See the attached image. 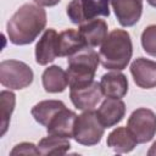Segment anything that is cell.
<instances>
[{"mask_svg":"<svg viewBox=\"0 0 156 156\" xmlns=\"http://www.w3.org/2000/svg\"><path fill=\"white\" fill-rule=\"evenodd\" d=\"M45 26V10L39 5L23 4L9 20L6 33L13 45H28L38 38Z\"/></svg>","mask_w":156,"mask_h":156,"instance_id":"obj_1","label":"cell"},{"mask_svg":"<svg viewBox=\"0 0 156 156\" xmlns=\"http://www.w3.org/2000/svg\"><path fill=\"white\" fill-rule=\"evenodd\" d=\"M133 55L130 35L124 29H113L100 46L99 56L104 68L112 71L124 69Z\"/></svg>","mask_w":156,"mask_h":156,"instance_id":"obj_2","label":"cell"},{"mask_svg":"<svg viewBox=\"0 0 156 156\" xmlns=\"http://www.w3.org/2000/svg\"><path fill=\"white\" fill-rule=\"evenodd\" d=\"M68 68L66 71L69 88H78L91 83L95 78L100 63L99 54L91 48H84L68 56Z\"/></svg>","mask_w":156,"mask_h":156,"instance_id":"obj_3","label":"cell"},{"mask_svg":"<svg viewBox=\"0 0 156 156\" xmlns=\"http://www.w3.org/2000/svg\"><path fill=\"white\" fill-rule=\"evenodd\" d=\"M105 127L98 117V112L93 110L83 111L76 118L73 139L84 146H94L101 141Z\"/></svg>","mask_w":156,"mask_h":156,"instance_id":"obj_4","label":"cell"},{"mask_svg":"<svg viewBox=\"0 0 156 156\" xmlns=\"http://www.w3.org/2000/svg\"><path fill=\"white\" fill-rule=\"evenodd\" d=\"M111 0H72L67 5V16L73 24L80 26L99 16H110Z\"/></svg>","mask_w":156,"mask_h":156,"instance_id":"obj_5","label":"cell"},{"mask_svg":"<svg viewBox=\"0 0 156 156\" xmlns=\"http://www.w3.org/2000/svg\"><path fill=\"white\" fill-rule=\"evenodd\" d=\"M32 68L18 60H4L0 63V83L9 89L20 90L33 83Z\"/></svg>","mask_w":156,"mask_h":156,"instance_id":"obj_6","label":"cell"},{"mask_svg":"<svg viewBox=\"0 0 156 156\" xmlns=\"http://www.w3.org/2000/svg\"><path fill=\"white\" fill-rule=\"evenodd\" d=\"M127 128L138 144H145L156 134V113L146 107L134 110L127 122Z\"/></svg>","mask_w":156,"mask_h":156,"instance_id":"obj_7","label":"cell"},{"mask_svg":"<svg viewBox=\"0 0 156 156\" xmlns=\"http://www.w3.org/2000/svg\"><path fill=\"white\" fill-rule=\"evenodd\" d=\"M104 93L101 89L100 83L93 80L91 83L78 87V88H71L69 98L72 104L76 108L80 111L93 110L101 100Z\"/></svg>","mask_w":156,"mask_h":156,"instance_id":"obj_8","label":"cell"},{"mask_svg":"<svg viewBox=\"0 0 156 156\" xmlns=\"http://www.w3.org/2000/svg\"><path fill=\"white\" fill-rule=\"evenodd\" d=\"M116 18L122 27L136 24L143 13V0H111Z\"/></svg>","mask_w":156,"mask_h":156,"instance_id":"obj_9","label":"cell"},{"mask_svg":"<svg viewBox=\"0 0 156 156\" xmlns=\"http://www.w3.org/2000/svg\"><path fill=\"white\" fill-rule=\"evenodd\" d=\"M130 73L139 88L152 89L156 87V61L138 57L130 65Z\"/></svg>","mask_w":156,"mask_h":156,"instance_id":"obj_10","label":"cell"},{"mask_svg":"<svg viewBox=\"0 0 156 156\" xmlns=\"http://www.w3.org/2000/svg\"><path fill=\"white\" fill-rule=\"evenodd\" d=\"M57 38L58 34L54 28L45 29V32L35 45V61L38 65H49L56 57H58Z\"/></svg>","mask_w":156,"mask_h":156,"instance_id":"obj_11","label":"cell"},{"mask_svg":"<svg viewBox=\"0 0 156 156\" xmlns=\"http://www.w3.org/2000/svg\"><path fill=\"white\" fill-rule=\"evenodd\" d=\"M96 112L102 126L105 128H111L123 119L126 115V104L121 99L106 98Z\"/></svg>","mask_w":156,"mask_h":156,"instance_id":"obj_12","label":"cell"},{"mask_svg":"<svg viewBox=\"0 0 156 156\" xmlns=\"http://www.w3.org/2000/svg\"><path fill=\"white\" fill-rule=\"evenodd\" d=\"M76 118H77V115L74 111L68 110L67 107H63L54 116V118L46 126L48 134L60 135L68 139L73 138Z\"/></svg>","mask_w":156,"mask_h":156,"instance_id":"obj_13","label":"cell"},{"mask_svg":"<svg viewBox=\"0 0 156 156\" xmlns=\"http://www.w3.org/2000/svg\"><path fill=\"white\" fill-rule=\"evenodd\" d=\"M107 23L104 20L95 18L78 27L80 35L83 37L88 48H96L104 43L107 38Z\"/></svg>","mask_w":156,"mask_h":156,"instance_id":"obj_14","label":"cell"},{"mask_svg":"<svg viewBox=\"0 0 156 156\" xmlns=\"http://www.w3.org/2000/svg\"><path fill=\"white\" fill-rule=\"evenodd\" d=\"M100 85L106 98L122 99L128 93V79L118 71L105 73L101 77Z\"/></svg>","mask_w":156,"mask_h":156,"instance_id":"obj_15","label":"cell"},{"mask_svg":"<svg viewBox=\"0 0 156 156\" xmlns=\"http://www.w3.org/2000/svg\"><path fill=\"white\" fill-rule=\"evenodd\" d=\"M57 46H58V57H62V56L68 57L78 52L79 50L88 48L79 30L69 29V28L58 33Z\"/></svg>","mask_w":156,"mask_h":156,"instance_id":"obj_16","label":"cell"},{"mask_svg":"<svg viewBox=\"0 0 156 156\" xmlns=\"http://www.w3.org/2000/svg\"><path fill=\"white\" fill-rule=\"evenodd\" d=\"M41 82H43L44 90L51 94L62 93L66 90L68 85L67 73L60 66H56V65H52L45 68L41 76Z\"/></svg>","mask_w":156,"mask_h":156,"instance_id":"obj_17","label":"cell"},{"mask_svg":"<svg viewBox=\"0 0 156 156\" xmlns=\"http://www.w3.org/2000/svg\"><path fill=\"white\" fill-rule=\"evenodd\" d=\"M106 144L117 154H127L133 151L138 143L127 127H117L108 134Z\"/></svg>","mask_w":156,"mask_h":156,"instance_id":"obj_18","label":"cell"},{"mask_svg":"<svg viewBox=\"0 0 156 156\" xmlns=\"http://www.w3.org/2000/svg\"><path fill=\"white\" fill-rule=\"evenodd\" d=\"M63 107H66V105L61 100H43L35 104L30 112L39 124L46 127L54 116Z\"/></svg>","mask_w":156,"mask_h":156,"instance_id":"obj_19","label":"cell"},{"mask_svg":"<svg viewBox=\"0 0 156 156\" xmlns=\"http://www.w3.org/2000/svg\"><path fill=\"white\" fill-rule=\"evenodd\" d=\"M69 149L71 144L68 138L54 134H49L48 136L40 139L38 144L40 155H66Z\"/></svg>","mask_w":156,"mask_h":156,"instance_id":"obj_20","label":"cell"},{"mask_svg":"<svg viewBox=\"0 0 156 156\" xmlns=\"http://www.w3.org/2000/svg\"><path fill=\"white\" fill-rule=\"evenodd\" d=\"M0 102H1V133L0 135L4 136L9 128L12 112L15 110L16 95L12 91L2 90L0 93Z\"/></svg>","mask_w":156,"mask_h":156,"instance_id":"obj_21","label":"cell"},{"mask_svg":"<svg viewBox=\"0 0 156 156\" xmlns=\"http://www.w3.org/2000/svg\"><path fill=\"white\" fill-rule=\"evenodd\" d=\"M141 46L147 55L156 57V24H150L143 30Z\"/></svg>","mask_w":156,"mask_h":156,"instance_id":"obj_22","label":"cell"},{"mask_svg":"<svg viewBox=\"0 0 156 156\" xmlns=\"http://www.w3.org/2000/svg\"><path fill=\"white\" fill-rule=\"evenodd\" d=\"M10 155H40L38 146H35L33 143H20L17 144L11 151Z\"/></svg>","mask_w":156,"mask_h":156,"instance_id":"obj_23","label":"cell"},{"mask_svg":"<svg viewBox=\"0 0 156 156\" xmlns=\"http://www.w3.org/2000/svg\"><path fill=\"white\" fill-rule=\"evenodd\" d=\"M37 5L39 6H45V7H52L56 6L61 0H33Z\"/></svg>","mask_w":156,"mask_h":156,"instance_id":"obj_24","label":"cell"},{"mask_svg":"<svg viewBox=\"0 0 156 156\" xmlns=\"http://www.w3.org/2000/svg\"><path fill=\"white\" fill-rule=\"evenodd\" d=\"M147 155L149 156H152V155H156V141L151 145V147L149 149V151H147Z\"/></svg>","mask_w":156,"mask_h":156,"instance_id":"obj_25","label":"cell"},{"mask_svg":"<svg viewBox=\"0 0 156 156\" xmlns=\"http://www.w3.org/2000/svg\"><path fill=\"white\" fill-rule=\"evenodd\" d=\"M149 2V5H151L152 7H156V0H146Z\"/></svg>","mask_w":156,"mask_h":156,"instance_id":"obj_26","label":"cell"}]
</instances>
